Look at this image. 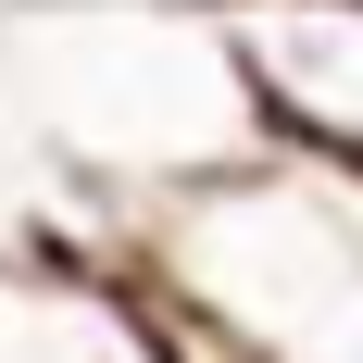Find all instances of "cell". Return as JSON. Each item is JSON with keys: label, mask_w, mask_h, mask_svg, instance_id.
<instances>
[{"label": "cell", "mask_w": 363, "mask_h": 363, "mask_svg": "<svg viewBox=\"0 0 363 363\" xmlns=\"http://www.w3.org/2000/svg\"><path fill=\"white\" fill-rule=\"evenodd\" d=\"M0 88L38 125V150L88 201H113L125 225L263 150L213 0H38V13H0Z\"/></svg>", "instance_id": "cell-1"}, {"label": "cell", "mask_w": 363, "mask_h": 363, "mask_svg": "<svg viewBox=\"0 0 363 363\" xmlns=\"http://www.w3.org/2000/svg\"><path fill=\"white\" fill-rule=\"evenodd\" d=\"M125 289L238 338L251 363H363V176L251 150L138 213Z\"/></svg>", "instance_id": "cell-2"}, {"label": "cell", "mask_w": 363, "mask_h": 363, "mask_svg": "<svg viewBox=\"0 0 363 363\" xmlns=\"http://www.w3.org/2000/svg\"><path fill=\"white\" fill-rule=\"evenodd\" d=\"M263 150L363 176V0H213Z\"/></svg>", "instance_id": "cell-3"}, {"label": "cell", "mask_w": 363, "mask_h": 363, "mask_svg": "<svg viewBox=\"0 0 363 363\" xmlns=\"http://www.w3.org/2000/svg\"><path fill=\"white\" fill-rule=\"evenodd\" d=\"M138 289L125 276H50V263H0V363H125Z\"/></svg>", "instance_id": "cell-4"}]
</instances>
